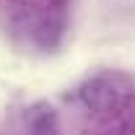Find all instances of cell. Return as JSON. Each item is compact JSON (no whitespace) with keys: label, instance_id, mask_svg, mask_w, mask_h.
Instances as JSON below:
<instances>
[{"label":"cell","instance_id":"1","mask_svg":"<svg viewBox=\"0 0 135 135\" xmlns=\"http://www.w3.org/2000/svg\"><path fill=\"white\" fill-rule=\"evenodd\" d=\"M81 99L91 109H109L112 101H114V91L107 83H101V81H88L81 88Z\"/></svg>","mask_w":135,"mask_h":135}]
</instances>
